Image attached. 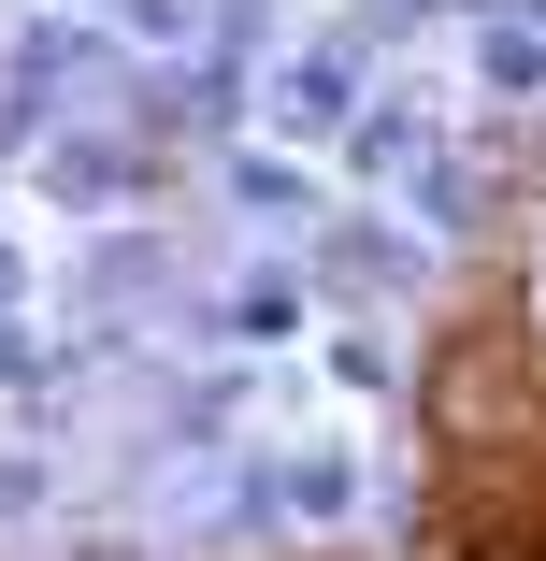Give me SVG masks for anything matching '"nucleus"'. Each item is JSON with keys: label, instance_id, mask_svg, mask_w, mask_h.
I'll use <instances>...</instances> for the list:
<instances>
[{"label": "nucleus", "instance_id": "obj_1", "mask_svg": "<svg viewBox=\"0 0 546 561\" xmlns=\"http://www.w3.org/2000/svg\"><path fill=\"white\" fill-rule=\"evenodd\" d=\"M475 87H489V101H546V30H532V15H489V30H475Z\"/></svg>", "mask_w": 546, "mask_h": 561}]
</instances>
